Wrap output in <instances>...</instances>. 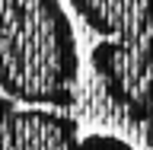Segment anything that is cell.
<instances>
[{
    "label": "cell",
    "mask_w": 153,
    "mask_h": 150,
    "mask_svg": "<svg viewBox=\"0 0 153 150\" xmlns=\"http://www.w3.org/2000/svg\"><path fill=\"white\" fill-rule=\"evenodd\" d=\"M0 150H134L115 134L80 137L76 122L57 109L19 105L0 96Z\"/></svg>",
    "instance_id": "obj_1"
}]
</instances>
